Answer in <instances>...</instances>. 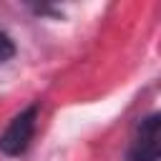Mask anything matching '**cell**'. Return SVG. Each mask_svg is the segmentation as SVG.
Returning <instances> with one entry per match:
<instances>
[{
  "instance_id": "6da1fadb",
  "label": "cell",
  "mask_w": 161,
  "mask_h": 161,
  "mask_svg": "<svg viewBox=\"0 0 161 161\" xmlns=\"http://www.w3.org/2000/svg\"><path fill=\"white\" fill-rule=\"evenodd\" d=\"M35 121H38V103H30L20 113L10 118L5 131L0 133V153L5 156H23L33 141L35 133Z\"/></svg>"
},
{
  "instance_id": "7a4b0ae2",
  "label": "cell",
  "mask_w": 161,
  "mask_h": 161,
  "mask_svg": "<svg viewBox=\"0 0 161 161\" xmlns=\"http://www.w3.org/2000/svg\"><path fill=\"white\" fill-rule=\"evenodd\" d=\"M128 158L131 161H161V111L146 116L136 126Z\"/></svg>"
},
{
  "instance_id": "3957f363",
  "label": "cell",
  "mask_w": 161,
  "mask_h": 161,
  "mask_svg": "<svg viewBox=\"0 0 161 161\" xmlns=\"http://www.w3.org/2000/svg\"><path fill=\"white\" fill-rule=\"evenodd\" d=\"M13 55H15V43H13V38H10L5 30H0V63L10 60Z\"/></svg>"
}]
</instances>
